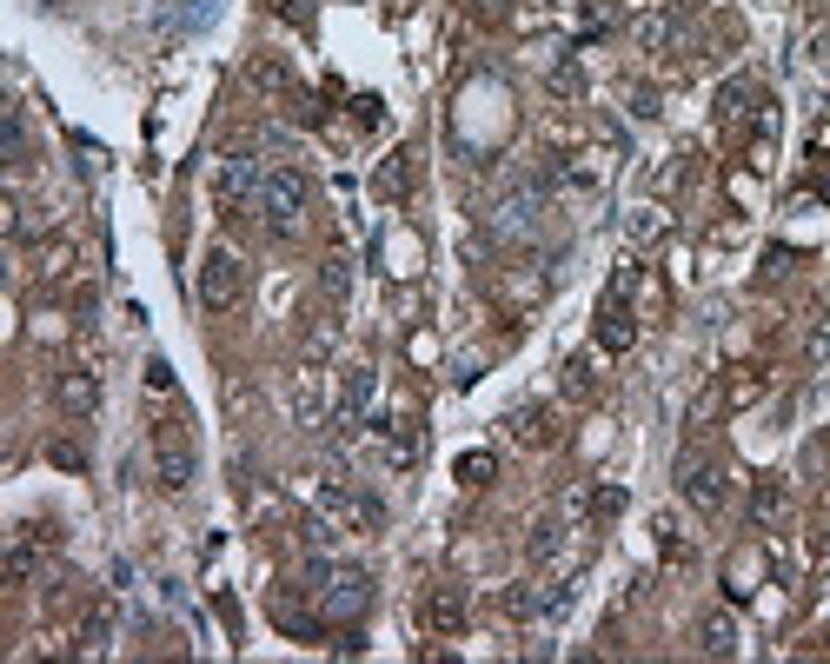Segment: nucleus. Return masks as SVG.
<instances>
[{"mask_svg":"<svg viewBox=\"0 0 830 664\" xmlns=\"http://www.w3.org/2000/svg\"><path fill=\"white\" fill-rule=\"evenodd\" d=\"M306 592L319 598V612L325 618H359L366 605H372V578L359 571V565H332L325 552L306 565Z\"/></svg>","mask_w":830,"mask_h":664,"instance_id":"f257e3e1","label":"nucleus"},{"mask_svg":"<svg viewBox=\"0 0 830 664\" xmlns=\"http://www.w3.org/2000/svg\"><path fill=\"white\" fill-rule=\"evenodd\" d=\"M306 200H312V187H306L299 166H266V174H260V200H253V213H266L273 233H293V226L306 220Z\"/></svg>","mask_w":830,"mask_h":664,"instance_id":"f03ea898","label":"nucleus"},{"mask_svg":"<svg viewBox=\"0 0 830 664\" xmlns=\"http://www.w3.org/2000/svg\"><path fill=\"white\" fill-rule=\"evenodd\" d=\"M153 472H159V485H166V491H187V485H193L200 452H193V439H187V426H180V419L153 426Z\"/></svg>","mask_w":830,"mask_h":664,"instance_id":"7ed1b4c3","label":"nucleus"},{"mask_svg":"<svg viewBox=\"0 0 830 664\" xmlns=\"http://www.w3.org/2000/svg\"><path fill=\"white\" fill-rule=\"evenodd\" d=\"M213 200L220 213H246L260 200V159L253 153H220L213 159Z\"/></svg>","mask_w":830,"mask_h":664,"instance_id":"20e7f679","label":"nucleus"},{"mask_svg":"<svg viewBox=\"0 0 830 664\" xmlns=\"http://www.w3.org/2000/svg\"><path fill=\"white\" fill-rule=\"evenodd\" d=\"M724 491H731V478H724V465L711 452H685L678 459V498H685L691 512H718Z\"/></svg>","mask_w":830,"mask_h":664,"instance_id":"39448f33","label":"nucleus"},{"mask_svg":"<svg viewBox=\"0 0 830 664\" xmlns=\"http://www.w3.org/2000/svg\"><path fill=\"white\" fill-rule=\"evenodd\" d=\"M193 293H200V306H206V312H233V306L246 299V266H239L233 253H206V260H200V286H193Z\"/></svg>","mask_w":830,"mask_h":664,"instance_id":"423d86ee","label":"nucleus"},{"mask_svg":"<svg viewBox=\"0 0 830 664\" xmlns=\"http://www.w3.org/2000/svg\"><path fill=\"white\" fill-rule=\"evenodd\" d=\"M325 512L340 525H353V532H379L386 525V506L372 491H353V485H325Z\"/></svg>","mask_w":830,"mask_h":664,"instance_id":"0eeeda50","label":"nucleus"},{"mask_svg":"<svg viewBox=\"0 0 830 664\" xmlns=\"http://www.w3.org/2000/svg\"><path fill=\"white\" fill-rule=\"evenodd\" d=\"M54 405L67 412V419H94V412H100V379L87 366H67L54 379Z\"/></svg>","mask_w":830,"mask_h":664,"instance_id":"6e6552de","label":"nucleus"},{"mask_svg":"<svg viewBox=\"0 0 830 664\" xmlns=\"http://www.w3.org/2000/svg\"><path fill=\"white\" fill-rule=\"evenodd\" d=\"M366 405H372V366H346L340 405H332V426H340V432H359V426H366Z\"/></svg>","mask_w":830,"mask_h":664,"instance_id":"1a4fd4ad","label":"nucleus"},{"mask_svg":"<svg viewBox=\"0 0 830 664\" xmlns=\"http://www.w3.org/2000/svg\"><path fill=\"white\" fill-rule=\"evenodd\" d=\"M538 213H545V193H538V187H532V193H512V200H498L491 233H498V239H525V233L538 226Z\"/></svg>","mask_w":830,"mask_h":664,"instance_id":"9d476101","label":"nucleus"},{"mask_svg":"<svg viewBox=\"0 0 830 664\" xmlns=\"http://www.w3.org/2000/svg\"><path fill=\"white\" fill-rule=\"evenodd\" d=\"M598 346L605 353H631L638 346V319H631V306L618 293H605V306H598Z\"/></svg>","mask_w":830,"mask_h":664,"instance_id":"9b49d317","label":"nucleus"},{"mask_svg":"<svg viewBox=\"0 0 830 664\" xmlns=\"http://www.w3.org/2000/svg\"><path fill=\"white\" fill-rule=\"evenodd\" d=\"M419 618H426L432 638H459V631H465V598H459L452 585H439V592L419 605Z\"/></svg>","mask_w":830,"mask_h":664,"instance_id":"f8f14e48","label":"nucleus"},{"mask_svg":"<svg viewBox=\"0 0 830 664\" xmlns=\"http://www.w3.org/2000/svg\"><path fill=\"white\" fill-rule=\"evenodd\" d=\"M506 432H512L519 446H552V439H558V419H552V405H519L512 419H506Z\"/></svg>","mask_w":830,"mask_h":664,"instance_id":"ddd939ff","label":"nucleus"},{"mask_svg":"<svg viewBox=\"0 0 830 664\" xmlns=\"http://www.w3.org/2000/svg\"><path fill=\"white\" fill-rule=\"evenodd\" d=\"M791 519V485L771 472V478H758V491H751V525H784Z\"/></svg>","mask_w":830,"mask_h":664,"instance_id":"4468645a","label":"nucleus"},{"mask_svg":"<svg viewBox=\"0 0 830 664\" xmlns=\"http://www.w3.org/2000/svg\"><path fill=\"white\" fill-rule=\"evenodd\" d=\"M293 419H299V426H319V419H325V399H319V366H299V372H293Z\"/></svg>","mask_w":830,"mask_h":664,"instance_id":"2eb2a0df","label":"nucleus"},{"mask_svg":"<svg viewBox=\"0 0 830 664\" xmlns=\"http://www.w3.org/2000/svg\"><path fill=\"white\" fill-rule=\"evenodd\" d=\"M631 34H638V47H644V54H664V47L678 40V14L651 8V14H638V27H631Z\"/></svg>","mask_w":830,"mask_h":664,"instance_id":"dca6fc26","label":"nucleus"},{"mask_svg":"<svg viewBox=\"0 0 830 664\" xmlns=\"http://www.w3.org/2000/svg\"><path fill=\"white\" fill-rule=\"evenodd\" d=\"M372 187H379V200H405V193H412V146H399V153L379 166Z\"/></svg>","mask_w":830,"mask_h":664,"instance_id":"f3484780","label":"nucleus"},{"mask_svg":"<svg viewBox=\"0 0 830 664\" xmlns=\"http://www.w3.org/2000/svg\"><path fill=\"white\" fill-rule=\"evenodd\" d=\"M552 605H558V592L532 585V578H525V585H512V592H506V612H512V618H538V612H552Z\"/></svg>","mask_w":830,"mask_h":664,"instance_id":"a211bd4d","label":"nucleus"},{"mask_svg":"<svg viewBox=\"0 0 830 664\" xmlns=\"http://www.w3.org/2000/svg\"><path fill=\"white\" fill-rule=\"evenodd\" d=\"M698 638H704L711 657H731V651H737V618H731V612H711V618L698 625Z\"/></svg>","mask_w":830,"mask_h":664,"instance_id":"6ab92c4d","label":"nucleus"},{"mask_svg":"<svg viewBox=\"0 0 830 664\" xmlns=\"http://www.w3.org/2000/svg\"><path fill=\"white\" fill-rule=\"evenodd\" d=\"M758 571H764V565H758L751 552H737V558L724 565V592H731V598H751V592H758V585H751Z\"/></svg>","mask_w":830,"mask_h":664,"instance_id":"aec40b11","label":"nucleus"},{"mask_svg":"<svg viewBox=\"0 0 830 664\" xmlns=\"http://www.w3.org/2000/svg\"><path fill=\"white\" fill-rule=\"evenodd\" d=\"M246 80H253L260 94H280V87H293V73H286V60H273V54H260L253 67H246Z\"/></svg>","mask_w":830,"mask_h":664,"instance_id":"412c9836","label":"nucleus"},{"mask_svg":"<svg viewBox=\"0 0 830 664\" xmlns=\"http://www.w3.org/2000/svg\"><path fill=\"white\" fill-rule=\"evenodd\" d=\"M525 552H532V558H558V552H565V525H558V519H538L532 538H525Z\"/></svg>","mask_w":830,"mask_h":664,"instance_id":"4be33fe9","label":"nucleus"},{"mask_svg":"<svg viewBox=\"0 0 830 664\" xmlns=\"http://www.w3.org/2000/svg\"><path fill=\"white\" fill-rule=\"evenodd\" d=\"M332 538H340V519H332V512L325 519H299V545L306 552H332Z\"/></svg>","mask_w":830,"mask_h":664,"instance_id":"5701e85b","label":"nucleus"},{"mask_svg":"<svg viewBox=\"0 0 830 664\" xmlns=\"http://www.w3.org/2000/svg\"><path fill=\"white\" fill-rule=\"evenodd\" d=\"M804 359H810V366H830V312L810 319V332H804Z\"/></svg>","mask_w":830,"mask_h":664,"instance_id":"b1692460","label":"nucleus"},{"mask_svg":"<svg viewBox=\"0 0 830 664\" xmlns=\"http://www.w3.org/2000/svg\"><path fill=\"white\" fill-rule=\"evenodd\" d=\"M751 399H764V372H737L724 386V405H751Z\"/></svg>","mask_w":830,"mask_h":664,"instance_id":"393cba45","label":"nucleus"},{"mask_svg":"<svg viewBox=\"0 0 830 664\" xmlns=\"http://www.w3.org/2000/svg\"><path fill=\"white\" fill-rule=\"evenodd\" d=\"M592 386H598L592 359H571V366H565V392H571V399H592Z\"/></svg>","mask_w":830,"mask_h":664,"instance_id":"a878e982","label":"nucleus"},{"mask_svg":"<svg viewBox=\"0 0 830 664\" xmlns=\"http://www.w3.org/2000/svg\"><path fill=\"white\" fill-rule=\"evenodd\" d=\"M491 472H498V465H491V452H465V459H459V478H465V485H485Z\"/></svg>","mask_w":830,"mask_h":664,"instance_id":"bb28decb","label":"nucleus"},{"mask_svg":"<svg viewBox=\"0 0 830 664\" xmlns=\"http://www.w3.org/2000/svg\"><path fill=\"white\" fill-rule=\"evenodd\" d=\"M107 631H114V612H94V618H87V631H80V651H100V644H107Z\"/></svg>","mask_w":830,"mask_h":664,"instance_id":"cd10ccee","label":"nucleus"},{"mask_svg":"<svg viewBox=\"0 0 830 664\" xmlns=\"http://www.w3.org/2000/svg\"><path fill=\"white\" fill-rule=\"evenodd\" d=\"M54 465H67V472H80V465H87V452H80L73 439H54Z\"/></svg>","mask_w":830,"mask_h":664,"instance_id":"c85d7f7f","label":"nucleus"},{"mask_svg":"<svg viewBox=\"0 0 830 664\" xmlns=\"http://www.w3.org/2000/svg\"><path fill=\"white\" fill-rule=\"evenodd\" d=\"M664 226H672L664 213H644V220H631V239H664Z\"/></svg>","mask_w":830,"mask_h":664,"instance_id":"c756f323","label":"nucleus"},{"mask_svg":"<svg viewBox=\"0 0 830 664\" xmlns=\"http://www.w3.org/2000/svg\"><path fill=\"white\" fill-rule=\"evenodd\" d=\"M146 392H174V366H166V359L146 366Z\"/></svg>","mask_w":830,"mask_h":664,"instance_id":"7c9ffc66","label":"nucleus"},{"mask_svg":"<svg viewBox=\"0 0 830 664\" xmlns=\"http://www.w3.org/2000/svg\"><path fill=\"white\" fill-rule=\"evenodd\" d=\"M346 280H353V273H346V260H325V293H332V299L346 293Z\"/></svg>","mask_w":830,"mask_h":664,"instance_id":"2f4dec72","label":"nucleus"},{"mask_svg":"<svg viewBox=\"0 0 830 664\" xmlns=\"http://www.w3.org/2000/svg\"><path fill=\"white\" fill-rule=\"evenodd\" d=\"M226 405H233V412H253V386L233 379V386H226Z\"/></svg>","mask_w":830,"mask_h":664,"instance_id":"473e14b6","label":"nucleus"},{"mask_svg":"<svg viewBox=\"0 0 830 664\" xmlns=\"http://www.w3.org/2000/svg\"><path fill=\"white\" fill-rule=\"evenodd\" d=\"M552 94H578V67H558L552 73Z\"/></svg>","mask_w":830,"mask_h":664,"instance_id":"72a5a7b5","label":"nucleus"},{"mask_svg":"<svg viewBox=\"0 0 830 664\" xmlns=\"http://www.w3.org/2000/svg\"><path fill=\"white\" fill-rule=\"evenodd\" d=\"M678 8H698V0H678Z\"/></svg>","mask_w":830,"mask_h":664,"instance_id":"f704fd0d","label":"nucleus"}]
</instances>
